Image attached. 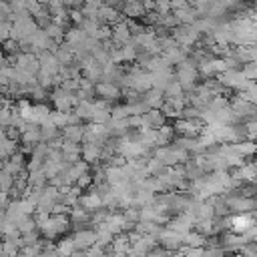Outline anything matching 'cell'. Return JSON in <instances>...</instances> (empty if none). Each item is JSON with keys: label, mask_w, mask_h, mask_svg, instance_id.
I'll list each match as a JSON object with an SVG mask.
<instances>
[{"label": "cell", "mask_w": 257, "mask_h": 257, "mask_svg": "<svg viewBox=\"0 0 257 257\" xmlns=\"http://www.w3.org/2000/svg\"><path fill=\"white\" fill-rule=\"evenodd\" d=\"M14 187V177L8 173V171H4V169H0V191H10Z\"/></svg>", "instance_id": "6da1fadb"}, {"label": "cell", "mask_w": 257, "mask_h": 257, "mask_svg": "<svg viewBox=\"0 0 257 257\" xmlns=\"http://www.w3.org/2000/svg\"><path fill=\"white\" fill-rule=\"evenodd\" d=\"M2 52H4V54H18V52H20V44H18V40H14V38H6V40L2 42Z\"/></svg>", "instance_id": "7a4b0ae2"}, {"label": "cell", "mask_w": 257, "mask_h": 257, "mask_svg": "<svg viewBox=\"0 0 257 257\" xmlns=\"http://www.w3.org/2000/svg\"><path fill=\"white\" fill-rule=\"evenodd\" d=\"M231 225H233V229L235 231H245V229H249L251 227V219L249 217H235L233 221H231Z\"/></svg>", "instance_id": "3957f363"}, {"label": "cell", "mask_w": 257, "mask_h": 257, "mask_svg": "<svg viewBox=\"0 0 257 257\" xmlns=\"http://www.w3.org/2000/svg\"><path fill=\"white\" fill-rule=\"evenodd\" d=\"M98 90H100L102 94H106V98H112V96L116 94V90H114L112 86H104V84H102V86H98Z\"/></svg>", "instance_id": "277c9868"}, {"label": "cell", "mask_w": 257, "mask_h": 257, "mask_svg": "<svg viewBox=\"0 0 257 257\" xmlns=\"http://www.w3.org/2000/svg\"><path fill=\"white\" fill-rule=\"evenodd\" d=\"M66 135H68L72 141H76V139H80V135H82V133H80L76 126H68V128H66Z\"/></svg>", "instance_id": "5b68a950"}, {"label": "cell", "mask_w": 257, "mask_h": 257, "mask_svg": "<svg viewBox=\"0 0 257 257\" xmlns=\"http://www.w3.org/2000/svg\"><path fill=\"white\" fill-rule=\"evenodd\" d=\"M4 161H6V159H2V157H0V169L4 167Z\"/></svg>", "instance_id": "8992f818"}, {"label": "cell", "mask_w": 257, "mask_h": 257, "mask_svg": "<svg viewBox=\"0 0 257 257\" xmlns=\"http://www.w3.org/2000/svg\"><path fill=\"white\" fill-rule=\"evenodd\" d=\"M0 46H2V38H0Z\"/></svg>", "instance_id": "52a82bcc"}]
</instances>
